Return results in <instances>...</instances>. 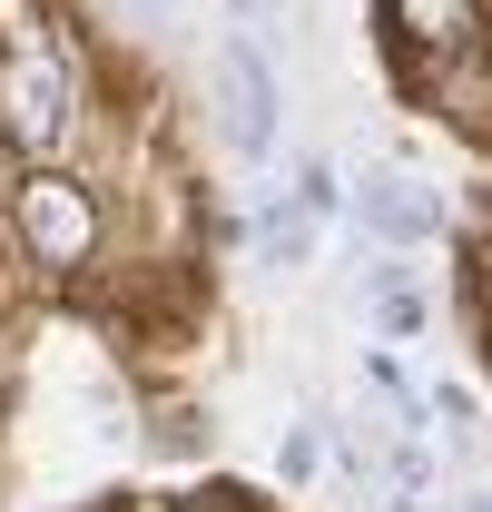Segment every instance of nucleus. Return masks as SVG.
Listing matches in <instances>:
<instances>
[{
    "label": "nucleus",
    "instance_id": "7",
    "mask_svg": "<svg viewBox=\"0 0 492 512\" xmlns=\"http://www.w3.org/2000/svg\"><path fill=\"white\" fill-rule=\"evenodd\" d=\"M296 197H306V207H335V168H325V158H306V188H296Z\"/></svg>",
    "mask_w": 492,
    "mask_h": 512
},
{
    "label": "nucleus",
    "instance_id": "6",
    "mask_svg": "<svg viewBox=\"0 0 492 512\" xmlns=\"http://www.w3.org/2000/svg\"><path fill=\"white\" fill-rule=\"evenodd\" d=\"M158 444H168V453H197V414H158Z\"/></svg>",
    "mask_w": 492,
    "mask_h": 512
},
{
    "label": "nucleus",
    "instance_id": "2",
    "mask_svg": "<svg viewBox=\"0 0 492 512\" xmlns=\"http://www.w3.org/2000/svg\"><path fill=\"white\" fill-rule=\"evenodd\" d=\"M10 217H20V247L40 256L50 276H79V266L99 256V197L79 188V178H60V168H40Z\"/></svg>",
    "mask_w": 492,
    "mask_h": 512
},
{
    "label": "nucleus",
    "instance_id": "5",
    "mask_svg": "<svg viewBox=\"0 0 492 512\" xmlns=\"http://www.w3.org/2000/svg\"><path fill=\"white\" fill-rule=\"evenodd\" d=\"M355 207H365V227L384 237V247H424L433 227H443V197L414 188V178H365V188H355Z\"/></svg>",
    "mask_w": 492,
    "mask_h": 512
},
{
    "label": "nucleus",
    "instance_id": "4",
    "mask_svg": "<svg viewBox=\"0 0 492 512\" xmlns=\"http://www.w3.org/2000/svg\"><path fill=\"white\" fill-rule=\"evenodd\" d=\"M394 30H404L414 60H473L483 10H473V0H394Z\"/></svg>",
    "mask_w": 492,
    "mask_h": 512
},
{
    "label": "nucleus",
    "instance_id": "3",
    "mask_svg": "<svg viewBox=\"0 0 492 512\" xmlns=\"http://www.w3.org/2000/svg\"><path fill=\"white\" fill-rule=\"evenodd\" d=\"M217 99H227V138L246 158L276 148V79L256 60V40H217Z\"/></svg>",
    "mask_w": 492,
    "mask_h": 512
},
{
    "label": "nucleus",
    "instance_id": "9",
    "mask_svg": "<svg viewBox=\"0 0 492 512\" xmlns=\"http://www.w3.org/2000/svg\"><path fill=\"white\" fill-rule=\"evenodd\" d=\"M473 512H492V503H473Z\"/></svg>",
    "mask_w": 492,
    "mask_h": 512
},
{
    "label": "nucleus",
    "instance_id": "8",
    "mask_svg": "<svg viewBox=\"0 0 492 512\" xmlns=\"http://www.w3.org/2000/svg\"><path fill=\"white\" fill-rule=\"evenodd\" d=\"M168 512H227V503H168Z\"/></svg>",
    "mask_w": 492,
    "mask_h": 512
},
{
    "label": "nucleus",
    "instance_id": "1",
    "mask_svg": "<svg viewBox=\"0 0 492 512\" xmlns=\"http://www.w3.org/2000/svg\"><path fill=\"white\" fill-rule=\"evenodd\" d=\"M0 138L20 158H50L69 138V60L50 40H10L0 50Z\"/></svg>",
    "mask_w": 492,
    "mask_h": 512
}]
</instances>
